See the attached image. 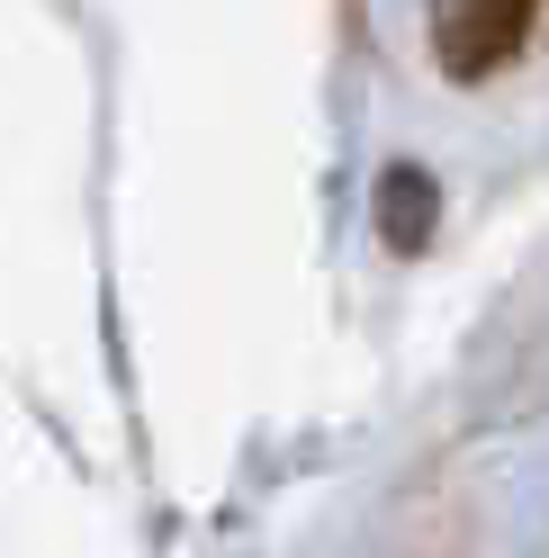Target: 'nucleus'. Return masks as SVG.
Segmentation results:
<instances>
[{"mask_svg": "<svg viewBox=\"0 0 549 558\" xmlns=\"http://www.w3.org/2000/svg\"><path fill=\"white\" fill-rule=\"evenodd\" d=\"M532 19H540V0H441L432 46H441V63H451L460 82H487L496 63H513V54H523Z\"/></svg>", "mask_w": 549, "mask_h": 558, "instance_id": "f257e3e1", "label": "nucleus"}]
</instances>
